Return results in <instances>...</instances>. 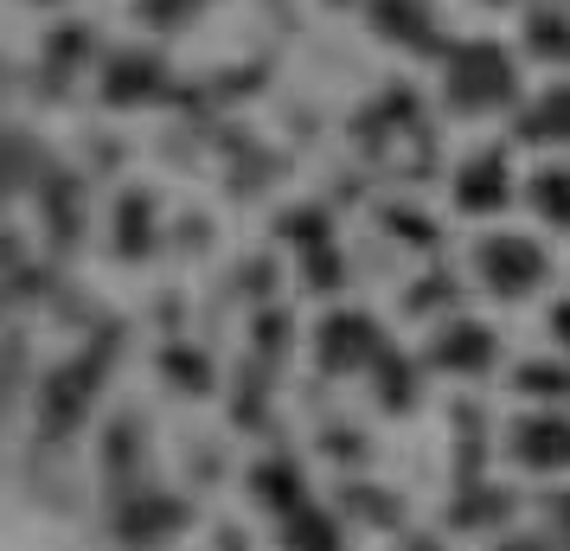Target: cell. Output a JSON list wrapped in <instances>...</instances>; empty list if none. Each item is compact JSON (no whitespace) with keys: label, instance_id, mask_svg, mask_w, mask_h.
<instances>
[{"label":"cell","instance_id":"8","mask_svg":"<svg viewBox=\"0 0 570 551\" xmlns=\"http://www.w3.org/2000/svg\"><path fill=\"white\" fill-rule=\"evenodd\" d=\"M32 7H58V0H32Z\"/></svg>","mask_w":570,"mask_h":551},{"label":"cell","instance_id":"6","mask_svg":"<svg viewBox=\"0 0 570 551\" xmlns=\"http://www.w3.org/2000/svg\"><path fill=\"white\" fill-rule=\"evenodd\" d=\"M206 0H141V20L148 27H180L186 13H199Z\"/></svg>","mask_w":570,"mask_h":551},{"label":"cell","instance_id":"1","mask_svg":"<svg viewBox=\"0 0 570 551\" xmlns=\"http://www.w3.org/2000/svg\"><path fill=\"white\" fill-rule=\"evenodd\" d=\"M513 90V65L500 58V46H468V52H455V65H449V97L455 104H493V97H507Z\"/></svg>","mask_w":570,"mask_h":551},{"label":"cell","instance_id":"4","mask_svg":"<svg viewBox=\"0 0 570 551\" xmlns=\"http://www.w3.org/2000/svg\"><path fill=\"white\" fill-rule=\"evenodd\" d=\"M372 27L385 39H430V7L423 0H372Z\"/></svg>","mask_w":570,"mask_h":551},{"label":"cell","instance_id":"3","mask_svg":"<svg viewBox=\"0 0 570 551\" xmlns=\"http://www.w3.org/2000/svg\"><path fill=\"white\" fill-rule=\"evenodd\" d=\"M539 250L532 244H519V237H500V244H488V276L500 283V289H525V283H539Z\"/></svg>","mask_w":570,"mask_h":551},{"label":"cell","instance_id":"9","mask_svg":"<svg viewBox=\"0 0 570 551\" xmlns=\"http://www.w3.org/2000/svg\"><path fill=\"white\" fill-rule=\"evenodd\" d=\"M500 7H507V0H500Z\"/></svg>","mask_w":570,"mask_h":551},{"label":"cell","instance_id":"2","mask_svg":"<svg viewBox=\"0 0 570 551\" xmlns=\"http://www.w3.org/2000/svg\"><path fill=\"white\" fill-rule=\"evenodd\" d=\"M167 83V65L155 52H116L104 65V97L109 104H135V97H155Z\"/></svg>","mask_w":570,"mask_h":551},{"label":"cell","instance_id":"5","mask_svg":"<svg viewBox=\"0 0 570 551\" xmlns=\"http://www.w3.org/2000/svg\"><path fill=\"white\" fill-rule=\"evenodd\" d=\"M525 135H539V141H570V83L544 90L539 104L525 109Z\"/></svg>","mask_w":570,"mask_h":551},{"label":"cell","instance_id":"7","mask_svg":"<svg viewBox=\"0 0 570 551\" xmlns=\"http://www.w3.org/2000/svg\"><path fill=\"white\" fill-rule=\"evenodd\" d=\"M539 206H544V218H570V174H544Z\"/></svg>","mask_w":570,"mask_h":551}]
</instances>
